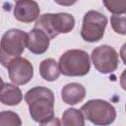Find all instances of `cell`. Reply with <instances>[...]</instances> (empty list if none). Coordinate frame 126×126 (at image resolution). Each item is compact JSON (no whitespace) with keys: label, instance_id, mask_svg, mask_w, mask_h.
I'll return each instance as SVG.
<instances>
[{"label":"cell","instance_id":"cell-3","mask_svg":"<svg viewBox=\"0 0 126 126\" xmlns=\"http://www.w3.org/2000/svg\"><path fill=\"white\" fill-rule=\"evenodd\" d=\"M28 45V33L18 29H11L5 32L1 38L0 61L3 67L7 68L9 61L20 57Z\"/></svg>","mask_w":126,"mask_h":126},{"label":"cell","instance_id":"cell-5","mask_svg":"<svg viewBox=\"0 0 126 126\" xmlns=\"http://www.w3.org/2000/svg\"><path fill=\"white\" fill-rule=\"evenodd\" d=\"M80 110L87 120L96 126L110 125L116 118L114 106L102 99H91L83 104Z\"/></svg>","mask_w":126,"mask_h":126},{"label":"cell","instance_id":"cell-10","mask_svg":"<svg viewBox=\"0 0 126 126\" xmlns=\"http://www.w3.org/2000/svg\"><path fill=\"white\" fill-rule=\"evenodd\" d=\"M49 44H50V38L41 30L33 28L28 32L27 48L32 53L42 54L48 49Z\"/></svg>","mask_w":126,"mask_h":126},{"label":"cell","instance_id":"cell-2","mask_svg":"<svg viewBox=\"0 0 126 126\" xmlns=\"http://www.w3.org/2000/svg\"><path fill=\"white\" fill-rule=\"evenodd\" d=\"M75 27V19L68 13H47L39 16L34 24L35 29L41 30L50 39L59 33H68Z\"/></svg>","mask_w":126,"mask_h":126},{"label":"cell","instance_id":"cell-21","mask_svg":"<svg viewBox=\"0 0 126 126\" xmlns=\"http://www.w3.org/2000/svg\"><path fill=\"white\" fill-rule=\"evenodd\" d=\"M125 110H126V105H125Z\"/></svg>","mask_w":126,"mask_h":126},{"label":"cell","instance_id":"cell-7","mask_svg":"<svg viewBox=\"0 0 126 126\" xmlns=\"http://www.w3.org/2000/svg\"><path fill=\"white\" fill-rule=\"evenodd\" d=\"M94 68L101 74L114 72L119 64L118 53L109 45H99L95 47L91 54Z\"/></svg>","mask_w":126,"mask_h":126},{"label":"cell","instance_id":"cell-18","mask_svg":"<svg viewBox=\"0 0 126 126\" xmlns=\"http://www.w3.org/2000/svg\"><path fill=\"white\" fill-rule=\"evenodd\" d=\"M39 126H62V125H61L60 120L57 117H53V118H51L48 121H45V122L40 123Z\"/></svg>","mask_w":126,"mask_h":126},{"label":"cell","instance_id":"cell-11","mask_svg":"<svg viewBox=\"0 0 126 126\" xmlns=\"http://www.w3.org/2000/svg\"><path fill=\"white\" fill-rule=\"evenodd\" d=\"M86 96V89L83 85L78 83H71L64 86L61 90L62 100L70 105L81 102Z\"/></svg>","mask_w":126,"mask_h":126},{"label":"cell","instance_id":"cell-19","mask_svg":"<svg viewBox=\"0 0 126 126\" xmlns=\"http://www.w3.org/2000/svg\"><path fill=\"white\" fill-rule=\"evenodd\" d=\"M120 86L124 91H126V69L120 75Z\"/></svg>","mask_w":126,"mask_h":126},{"label":"cell","instance_id":"cell-1","mask_svg":"<svg viewBox=\"0 0 126 126\" xmlns=\"http://www.w3.org/2000/svg\"><path fill=\"white\" fill-rule=\"evenodd\" d=\"M32 118L36 122H45L54 117V94L45 87H34L25 94Z\"/></svg>","mask_w":126,"mask_h":126},{"label":"cell","instance_id":"cell-4","mask_svg":"<svg viewBox=\"0 0 126 126\" xmlns=\"http://www.w3.org/2000/svg\"><path fill=\"white\" fill-rule=\"evenodd\" d=\"M60 72L69 77H81L91 70L89 54L81 49H71L64 52L59 58Z\"/></svg>","mask_w":126,"mask_h":126},{"label":"cell","instance_id":"cell-9","mask_svg":"<svg viewBox=\"0 0 126 126\" xmlns=\"http://www.w3.org/2000/svg\"><path fill=\"white\" fill-rule=\"evenodd\" d=\"M39 7L35 1H17L14 7V17L17 21L30 24L39 16Z\"/></svg>","mask_w":126,"mask_h":126},{"label":"cell","instance_id":"cell-16","mask_svg":"<svg viewBox=\"0 0 126 126\" xmlns=\"http://www.w3.org/2000/svg\"><path fill=\"white\" fill-rule=\"evenodd\" d=\"M110 23L113 31L119 34H126V15H112Z\"/></svg>","mask_w":126,"mask_h":126},{"label":"cell","instance_id":"cell-15","mask_svg":"<svg viewBox=\"0 0 126 126\" xmlns=\"http://www.w3.org/2000/svg\"><path fill=\"white\" fill-rule=\"evenodd\" d=\"M0 126H22V120L16 112L2 111L0 113Z\"/></svg>","mask_w":126,"mask_h":126},{"label":"cell","instance_id":"cell-14","mask_svg":"<svg viewBox=\"0 0 126 126\" xmlns=\"http://www.w3.org/2000/svg\"><path fill=\"white\" fill-rule=\"evenodd\" d=\"M63 126H85V117L81 110L77 108H68L62 114Z\"/></svg>","mask_w":126,"mask_h":126},{"label":"cell","instance_id":"cell-8","mask_svg":"<svg viewBox=\"0 0 126 126\" xmlns=\"http://www.w3.org/2000/svg\"><path fill=\"white\" fill-rule=\"evenodd\" d=\"M9 78L13 84L21 86L29 83L33 77V66L26 58L16 57L9 61L7 65Z\"/></svg>","mask_w":126,"mask_h":126},{"label":"cell","instance_id":"cell-20","mask_svg":"<svg viewBox=\"0 0 126 126\" xmlns=\"http://www.w3.org/2000/svg\"><path fill=\"white\" fill-rule=\"evenodd\" d=\"M120 56H121V59H122L123 63L126 65V42L120 48Z\"/></svg>","mask_w":126,"mask_h":126},{"label":"cell","instance_id":"cell-6","mask_svg":"<svg viewBox=\"0 0 126 126\" xmlns=\"http://www.w3.org/2000/svg\"><path fill=\"white\" fill-rule=\"evenodd\" d=\"M107 25V18L98 11L91 10L87 12L83 19L81 36L89 42H96L103 37Z\"/></svg>","mask_w":126,"mask_h":126},{"label":"cell","instance_id":"cell-12","mask_svg":"<svg viewBox=\"0 0 126 126\" xmlns=\"http://www.w3.org/2000/svg\"><path fill=\"white\" fill-rule=\"evenodd\" d=\"M23 99L22 91L16 87V85L4 83L2 81V90L0 94V100L6 105H17Z\"/></svg>","mask_w":126,"mask_h":126},{"label":"cell","instance_id":"cell-13","mask_svg":"<svg viewBox=\"0 0 126 126\" xmlns=\"http://www.w3.org/2000/svg\"><path fill=\"white\" fill-rule=\"evenodd\" d=\"M59 64L53 58H47L39 64V74L42 79L47 82H54L60 76Z\"/></svg>","mask_w":126,"mask_h":126},{"label":"cell","instance_id":"cell-17","mask_svg":"<svg viewBox=\"0 0 126 126\" xmlns=\"http://www.w3.org/2000/svg\"><path fill=\"white\" fill-rule=\"evenodd\" d=\"M103 5L105 8L113 13V15H121L126 14V1H103Z\"/></svg>","mask_w":126,"mask_h":126}]
</instances>
